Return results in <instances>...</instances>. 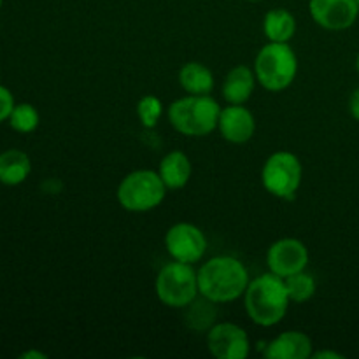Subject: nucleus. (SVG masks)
<instances>
[{
  "label": "nucleus",
  "instance_id": "423d86ee",
  "mask_svg": "<svg viewBox=\"0 0 359 359\" xmlns=\"http://www.w3.org/2000/svg\"><path fill=\"white\" fill-rule=\"evenodd\" d=\"M156 297L165 307L184 309L200 294L198 272L189 263L170 262L156 276Z\"/></svg>",
  "mask_w": 359,
  "mask_h": 359
},
{
  "label": "nucleus",
  "instance_id": "7ed1b4c3",
  "mask_svg": "<svg viewBox=\"0 0 359 359\" xmlns=\"http://www.w3.org/2000/svg\"><path fill=\"white\" fill-rule=\"evenodd\" d=\"M221 105L210 95H186L168 105L172 128L184 137H207L217 130Z\"/></svg>",
  "mask_w": 359,
  "mask_h": 359
},
{
  "label": "nucleus",
  "instance_id": "4be33fe9",
  "mask_svg": "<svg viewBox=\"0 0 359 359\" xmlns=\"http://www.w3.org/2000/svg\"><path fill=\"white\" fill-rule=\"evenodd\" d=\"M137 116L144 128H154L163 116V104L154 95H144L137 102Z\"/></svg>",
  "mask_w": 359,
  "mask_h": 359
},
{
  "label": "nucleus",
  "instance_id": "20e7f679",
  "mask_svg": "<svg viewBox=\"0 0 359 359\" xmlns=\"http://www.w3.org/2000/svg\"><path fill=\"white\" fill-rule=\"evenodd\" d=\"M256 81L270 93H280L294 83L298 74V56L290 42H270L255 58Z\"/></svg>",
  "mask_w": 359,
  "mask_h": 359
},
{
  "label": "nucleus",
  "instance_id": "bb28decb",
  "mask_svg": "<svg viewBox=\"0 0 359 359\" xmlns=\"http://www.w3.org/2000/svg\"><path fill=\"white\" fill-rule=\"evenodd\" d=\"M356 69H358V74H359V55H358V58H356Z\"/></svg>",
  "mask_w": 359,
  "mask_h": 359
},
{
  "label": "nucleus",
  "instance_id": "f03ea898",
  "mask_svg": "<svg viewBox=\"0 0 359 359\" xmlns=\"http://www.w3.org/2000/svg\"><path fill=\"white\" fill-rule=\"evenodd\" d=\"M244 309L248 318L262 328H272L286 318L290 311V294L283 277L269 270L255 277L244 293Z\"/></svg>",
  "mask_w": 359,
  "mask_h": 359
},
{
  "label": "nucleus",
  "instance_id": "1a4fd4ad",
  "mask_svg": "<svg viewBox=\"0 0 359 359\" xmlns=\"http://www.w3.org/2000/svg\"><path fill=\"white\" fill-rule=\"evenodd\" d=\"M207 349L216 359H245L251 353V339L235 323H217L207 332Z\"/></svg>",
  "mask_w": 359,
  "mask_h": 359
},
{
  "label": "nucleus",
  "instance_id": "dca6fc26",
  "mask_svg": "<svg viewBox=\"0 0 359 359\" xmlns=\"http://www.w3.org/2000/svg\"><path fill=\"white\" fill-rule=\"evenodd\" d=\"M179 84L188 95H210L216 79L207 65L200 62H188L179 70Z\"/></svg>",
  "mask_w": 359,
  "mask_h": 359
},
{
  "label": "nucleus",
  "instance_id": "cd10ccee",
  "mask_svg": "<svg viewBox=\"0 0 359 359\" xmlns=\"http://www.w3.org/2000/svg\"><path fill=\"white\" fill-rule=\"evenodd\" d=\"M245 2H259V0H245Z\"/></svg>",
  "mask_w": 359,
  "mask_h": 359
},
{
  "label": "nucleus",
  "instance_id": "a878e982",
  "mask_svg": "<svg viewBox=\"0 0 359 359\" xmlns=\"http://www.w3.org/2000/svg\"><path fill=\"white\" fill-rule=\"evenodd\" d=\"M44 353H39V351H27V353L21 354V359H46Z\"/></svg>",
  "mask_w": 359,
  "mask_h": 359
},
{
  "label": "nucleus",
  "instance_id": "c85d7f7f",
  "mask_svg": "<svg viewBox=\"0 0 359 359\" xmlns=\"http://www.w3.org/2000/svg\"><path fill=\"white\" fill-rule=\"evenodd\" d=\"M2 4H4V0H0V9H2Z\"/></svg>",
  "mask_w": 359,
  "mask_h": 359
},
{
  "label": "nucleus",
  "instance_id": "6e6552de",
  "mask_svg": "<svg viewBox=\"0 0 359 359\" xmlns=\"http://www.w3.org/2000/svg\"><path fill=\"white\" fill-rule=\"evenodd\" d=\"M207 248L205 233L193 223L181 221L172 224L165 233V249L175 262L196 265L205 256Z\"/></svg>",
  "mask_w": 359,
  "mask_h": 359
},
{
  "label": "nucleus",
  "instance_id": "0eeeda50",
  "mask_svg": "<svg viewBox=\"0 0 359 359\" xmlns=\"http://www.w3.org/2000/svg\"><path fill=\"white\" fill-rule=\"evenodd\" d=\"M302 177H304L302 161L291 151H276L263 163L262 184L276 198H294L302 186Z\"/></svg>",
  "mask_w": 359,
  "mask_h": 359
},
{
  "label": "nucleus",
  "instance_id": "5701e85b",
  "mask_svg": "<svg viewBox=\"0 0 359 359\" xmlns=\"http://www.w3.org/2000/svg\"><path fill=\"white\" fill-rule=\"evenodd\" d=\"M14 105L16 104H14L13 93H11L6 86H2V84H0V123L6 121V119H9Z\"/></svg>",
  "mask_w": 359,
  "mask_h": 359
},
{
  "label": "nucleus",
  "instance_id": "f3484780",
  "mask_svg": "<svg viewBox=\"0 0 359 359\" xmlns=\"http://www.w3.org/2000/svg\"><path fill=\"white\" fill-rule=\"evenodd\" d=\"M263 32L270 42H291L297 34V18L284 7L270 9L263 18Z\"/></svg>",
  "mask_w": 359,
  "mask_h": 359
},
{
  "label": "nucleus",
  "instance_id": "c756f323",
  "mask_svg": "<svg viewBox=\"0 0 359 359\" xmlns=\"http://www.w3.org/2000/svg\"><path fill=\"white\" fill-rule=\"evenodd\" d=\"M356 2H358V6H359V0H356Z\"/></svg>",
  "mask_w": 359,
  "mask_h": 359
},
{
  "label": "nucleus",
  "instance_id": "b1692460",
  "mask_svg": "<svg viewBox=\"0 0 359 359\" xmlns=\"http://www.w3.org/2000/svg\"><path fill=\"white\" fill-rule=\"evenodd\" d=\"M349 112L356 121H359V88L353 91L349 98Z\"/></svg>",
  "mask_w": 359,
  "mask_h": 359
},
{
  "label": "nucleus",
  "instance_id": "f257e3e1",
  "mask_svg": "<svg viewBox=\"0 0 359 359\" xmlns=\"http://www.w3.org/2000/svg\"><path fill=\"white\" fill-rule=\"evenodd\" d=\"M198 290L214 304H231L244 297L251 277L241 259L233 256H214L198 270Z\"/></svg>",
  "mask_w": 359,
  "mask_h": 359
},
{
  "label": "nucleus",
  "instance_id": "f8f14e48",
  "mask_svg": "<svg viewBox=\"0 0 359 359\" xmlns=\"http://www.w3.org/2000/svg\"><path fill=\"white\" fill-rule=\"evenodd\" d=\"M217 130L230 144H245L255 137V114L244 104H228L221 109Z\"/></svg>",
  "mask_w": 359,
  "mask_h": 359
},
{
  "label": "nucleus",
  "instance_id": "aec40b11",
  "mask_svg": "<svg viewBox=\"0 0 359 359\" xmlns=\"http://www.w3.org/2000/svg\"><path fill=\"white\" fill-rule=\"evenodd\" d=\"M284 283H286L291 304H305V302L311 300L316 294V291H318V280H316V277L312 276V273L305 272V270L286 277Z\"/></svg>",
  "mask_w": 359,
  "mask_h": 359
},
{
  "label": "nucleus",
  "instance_id": "2eb2a0df",
  "mask_svg": "<svg viewBox=\"0 0 359 359\" xmlns=\"http://www.w3.org/2000/svg\"><path fill=\"white\" fill-rule=\"evenodd\" d=\"M158 174L168 189H182L193 175L191 160L182 151H170L161 158Z\"/></svg>",
  "mask_w": 359,
  "mask_h": 359
},
{
  "label": "nucleus",
  "instance_id": "393cba45",
  "mask_svg": "<svg viewBox=\"0 0 359 359\" xmlns=\"http://www.w3.org/2000/svg\"><path fill=\"white\" fill-rule=\"evenodd\" d=\"M312 359H344V354L337 351H319V353H312Z\"/></svg>",
  "mask_w": 359,
  "mask_h": 359
},
{
  "label": "nucleus",
  "instance_id": "9b49d317",
  "mask_svg": "<svg viewBox=\"0 0 359 359\" xmlns=\"http://www.w3.org/2000/svg\"><path fill=\"white\" fill-rule=\"evenodd\" d=\"M309 13L318 27L342 32L356 23L359 6L356 0H311Z\"/></svg>",
  "mask_w": 359,
  "mask_h": 359
},
{
  "label": "nucleus",
  "instance_id": "4468645a",
  "mask_svg": "<svg viewBox=\"0 0 359 359\" xmlns=\"http://www.w3.org/2000/svg\"><path fill=\"white\" fill-rule=\"evenodd\" d=\"M255 70L248 65H237L224 77L221 93L228 104H245L252 97L256 88Z\"/></svg>",
  "mask_w": 359,
  "mask_h": 359
},
{
  "label": "nucleus",
  "instance_id": "412c9836",
  "mask_svg": "<svg viewBox=\"0 0 359 359\" xmlns=\"http://www.w3.org/2000/svg\"><path fill=\"white\" fill-rule=\"evenodd\" d=\"M41 116L39 111L32 104H18L14 105L13 112L9 116L11 128L20 133H32L37 130Z\"/></svg>",
  "mask_w": 359,
  "mask_h": 359
},
{
  "label": "nucleus",
  "instance_id": "9d476101",
  "mask_svg": "<svg viewBox=\"0 0 359 359\" xmlns=\"http://www.w3.org/2000/svg\"><path fill=\"white\" fill-rule=\"evenodd\" d=\"M309 259L311 256H309L307 245L293 237L279 238L266 251L269 270L283 279L307 269Z\"/></svg>",
  "mask_w": 359,
  "mask_h": 359
},
{
  "label": "nucleus",
  "instance_id": "a211bd4d",
  "mask_svg": "<svg viewBox=\"0 0 359 359\" xmlns=\"http://www.w3.org/2000/svg\"><path fill=\"white\" fill-rule=\"evenodd\" d=\"M32 172V161L27 153L9 149L0 154V182L6 186H18L27 181Z\"/></svg>",
  "mask_w": 359,
  "mask_h": 359
},
{
  "label": "nucleus",
  "instance_id": "ddd939ff",
  "mask_svg": "<svg viewBox=\"0 0 359 359\" xmlns=\"http://www.w3.org/2000/svg\"><path fill=\"white\" fill-rule=\"evenodd\" d=\"M314 353L311 337L304 332H284L270 340L263 356L269 359H309Z\"/></svg>",
  "mask_w": 359,
  "mask_h": 359
},
{
  "label": "nucleus",
  "instance_id": "39448f33",
  "mask_svg": "<svg viewBox=\"0 0 359 359\" xmlns=\"http://www.w3.org/2000/svg\"><path fill=\"white\" fill-rule=\"evenodd\" d=\"M168 188L160 174L140 168L126 174L116 189L118 203L128 212H149L163 203Z\"/></svg>",
  "mask_w": 359,
  "mask_h": 359
},
{
  "label": "nucleus",
  "instance_id": "6ab92c4d",
  "mask_svg": "<svg viewBox=\"0 0 359 359\" xmlns=\"http://www.w3.org/2000/svg\"><path fill=\"white\" fill-rule=\"evenodd\" d=\"M216 305L214 302L207 300L205 297L198 294L188 307H184V321L189 330L195 332H209L216 325Z\"/></svg>",
  "mask_w": 359,
  "mask_h": 359
}]
</instances>
